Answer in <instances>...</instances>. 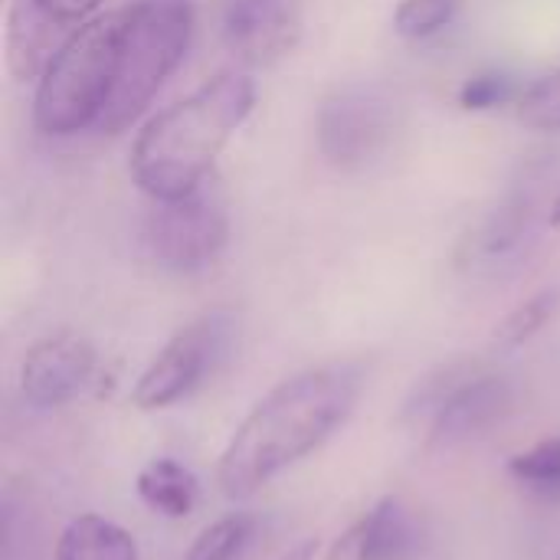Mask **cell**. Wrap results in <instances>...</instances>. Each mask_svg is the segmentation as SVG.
<instances>
[{
    "label": "cell",
    "mask_w": 560,
    "mask_h": 560,
    "mask_svg": "<svg viewBox=\"0 0 560 560\" xmlns=\"http://www.w3.org/2000/svg\"><path fill=\"white\" fill-rule=\"evenodd\" d=\"M361 384L358 364H322L272 387L223 446L217 463L220 492L233 502L249 499L315 453L351 417Z\"/></svg>",
    "instance_id": "obj_1"
},
{
    "label": "cell",
    "mask_w": 560,
    "mask_h": 560,
    "mask_svg": "<svg viewBox=\"0 0 560 560\" xmlns=\"http://www.w3.org/2000/svg\"><path fill=\"white\" fill-rule=\"evenodd\" d=\"M256 105V82L220 72L180 102L151 115L131 144V180L151 200H177L207 184L220 151Z\"/></svg>",
    "instance_id": "obj_2"
},
{
    "label": "cell",
    "mask_w": 560,
    "mask_h": 560,
    "mask_svg": "<svg viewBox=\"0 0 560 560\" xmlns=\"http://www.w3.org/2000/svg\"><path fill=\"white\" fill-rule=\"evenodd\" d=\"M125 10L89 20L43 69L33 95V125L49 138L98 128L115 85Z\"/></svg>",
    "instance_id": "obj_3"
},
{
    "label": "cell",
    "mask_w": 560,
    "mask_h": 560,
    "mask_svg": "<svg viewBox=\"0 0 560 560\" xmlns=\"http://www.w3.org/2000/svg\"><path fill=\"white\" fill-rule=\"evenodd\" d=\"M121 23L112 98L95 131L118 135L135 125L158 89L184 62L194 36V0H131Z\"/></svg>",
    "instance_id": "obj_4"
},
{
    "label": "cell",
    "mask_w": 560,
    "mask_h": 560,
    "mask_svg": "<svg viewBox=\"0 0 560 560\" xmlns=\"http://www.w3.org/2000/svg\"><path fill=\"white\" fill-rule=\"evenodd\" d=\"M141 240L164 269L200 272L220 259L230 243V213L217 187L200 184L177 200H154L144 217Z\"/></svg>",
    "instance_id": "obj_5"
},
{
    "label": "cell",
    "mask_w": 560,
    "mask_h": 560,
    "mask_svg": "<svg viewBox=\"0 0 560 560\" xmlns=\"http://www.w3.org/2000/svg\"><path fill=\"white\" fill-rule=\"evenodd\" d=\"M400 128L397 98L374 82L335 89L318 108V148L328 164L361 171L374 164Z\"/></svg>",
    "instance_id": "obj_6"
},
{
    "label": "cell",
    "mask_w": 560,
    "mask_h": 560,
    "mask_svg": "<svg viewBox=\"0 0 560 560\" xmlns=\"http://www.w3.org/2000/svg\"><path fill=\"white\" fill-rule=\"evenodd\" d=\"M233 341V318L226 312H210L180 328L158 358L141 371L131 390V404L138 410H164L187 394H194L207 374L226 358Z\"/></svg>",
    "instance_id": "obj_7"
},
{
    "label": "cell",
    "mask_w": 560,
    "mask_h": 560,
    "mask_svg": "<svg viewBox=\"0 0 560 560\" xmlns=\"http://www.w3.org/2000/svg\"><path fill=\"white\" fill-rule=\"evenodd\" d=\"M105 0H10L3 23V59L16 82L39 79L52 56L98 16Z\"/></svg>",
    "instance_id": "obj_8"
},
{
    "label": "cell",
    "mask_w": 560,
    "mask_h": 560,
    "mask_svg": "<svg viewBox=\"0 0 560 560\" xmlns=\"http://www.w3.org/2000/svg\"><path fill=\"white\" fill-rule=\"evenodd\" d=\"M220 33L240 62L269 66L299 46L302 13L295 0H230Z\"/></svg>",
    "instance_id": "obj_9"
},
{
    "label": "cell",
    "mask_w": 560,
    "mask_h": 560,
    "mask_svg": "<svg viewBox=\"0 0 560 560\" xmlns=\"http://www.w3.org/2000/svg\"><path fill=\"white\" fill-rule=\"evenodd\" d=\"M95 374V348L72 331L36 341L20 364V390L33 407H62L75 400Z\"/></svg>",
    "instance_id": "obj_10"
},
{
    "label": "cell",
    "mask_w": 560,
    "mask_h": 560,
    "mask_svg": "<svg viewBox=\"0 0 560 560\" xmlns=\"http://www.w3.org/2000/svg\"><path fill=\"white\" fill-rule=\"evenodd\" d=\"M512 400H515V390L505 377L466 374L450 390V397L433 410L427 446L430 450H453V446L476 440L479 433L495 427L512 410Z\"/></svg>",
    "instance_id": "obj_11"
},
{
    "label": "cell",
    "mask_w": 560,
    "mask_h": 560,
    "mask_svg": "<svg viewBox=\"0 0 560 560\" xmlns=\"http://www.w3.org/2000/svg\"><path fill=\"white\" fill-rule=\"evenodd\" d=\"M420 548V532L400 499H381L364 518L341 532L325 560H410Z\"/></svg>",
    "instance_id": "obj_12"
},
{
    "label": "cell",
    "mask_w": 560,
    "mask_h": 560,
    "mask_svg": "<svg viewBox=\"0 0 560 560\" xmlns=\"http://www.w3.org/2000/svg\"><path fill=\"white\" fill-rule=\"evenodd\" d=\"M56 560H138V545L131 532L102 518V515H79L72 518L59 541Z\"/></svg>",
    "instance_id": "obj_13"
},
{
    "label": "cell",
    "mask_w": 560,
    "mask_h": 560,
    "mask_svg": "<svg viewBox=\"0 0 560 560\" xmlns=\"http://www.w3.org/2000/svg\"><path fill=\"white\" fill-rule=\"evenodd\" d=\"M135 489H138V499L164 518H187L197 505V476L167 456L151 459L138 472Z\"/></svg>",
    "instance_id": "obj_14"
},
{
    "label": "cell",
    "mask_w": 560,
    "mask_h": 560,
    "mask_svg": "<svg viewBox=\"0 0 560 560\" xmlns=\"http://www.w3.org/2000/svg\"><path fill=\"white\" fill-rule=\"evenodd\" d=\"M532 200L528 197H515L509 200L502 210H495L489 217V223L469 240V259L476 262H502V259H512L525 236H528V226H532Z\"/></svg>",
    "instance_id": "obj_15"
},
{
    "label": "cell",
    "mask_w": 560,
    "mask_h": 560,
    "mask_svg": "<svg viewBox=\"0 0 560 560\" xmlns=\"http://www.w3.org/2000/svg\"><path fill=\"white\" fill-rule=\"evenodd\" d=\"M560 312V285H548L541 292H535L532 299H525L522 305H515L492 331L495 345L502 351L522 348L528 345L541 328H548V322H555V315Z\"/></svg>",
    "instance_id": "obj_16"
},
{
    "label": "cell",
    "mask_w": 560,
    "mask_h": 560,
    "mask_svg": "<svg viewBox=\"0 0 560 560\" xmlns=\"http://www.w3.org/2000/svg\"><path fill=\"white\" fill-rule=\"evenodd\" d=\"M509 476L515 482H522L525 489L545 495V499H558L560 495V436L541 440L532 450L518 453L509 459Z\"/></svg>",
    "instance_id": "obj_17"
},
{
    "label": "cell",
    "mask_w": 560,
    "mask_h": 560,
    "mask_svg": "<svg viewBox=\"0 0 560 560\" xmlns=\"http://www.w3.org/2000/svg\"><path fill=\"white\" fill-rule=\"evenodd\" d=\"M253 535V518L246 512H233L213 525H207L197 541L190 545L187 560H236L240 551L246 548Z\"/></svg>",
    "instance_id": "obj_18"
},
{
    "label": "cell",
    "mask_w": 560,
    "mask_h": 560,
    "mask_svg": "<svg viewBox=\"0 0 560 560\" xmlns=\"http://www.w3.org/2000/svg\"><path fill=\"white\" fill-rule=\"evenodd\" d=\"M459 16V0H400L394 10V30L404 39H427L446 30Z\"/></svg>",
    "instance_id": "obj_19"
},
{
    "label": "cell",
    "mask_w": 560,
    "mask_h": 560,
    "mask_svg": "<svg viewBox=\"0 0 560 560\" xmlns=\"http://www.w3.org/2000/svg\"><path fill=\"white\" fill-rule=\"evenodd\" d=\"M518 121L532 131H560V69L532 82L515 102Z\"/></svg>",
    "instance_id": "obj_20"
},
{
    "label": "cell",
    "mask_w": 560,
    "mask_h": 560,
    "mask_svg": "<svg viewBox=\"0 0 560 560\" xmlns=\"http://www.w3.org/2000/svg\"><path fill=\"white\" fill-rule=\"evenodd\" d=\"M512 98H515V79H509L505 72H479L466 79L459 89V105L466 112H492Z\"/></svg>",
    "instance_id": "obj_21"
},
{
    "label": "cell",
    "mask_w": 560,
    "mask_h": 560,
    "mask_svg": "<svg viewBox=\"0 0 560 560\" xmlns=\"http://www.w3.org/2000/svg\"><path fill=\"white\" fill-rule=\"evenodd\" d=\"M315 551H318V545H315V541H305V545L292 548L282 560H315Z\"/></svg>",
    "instance_id": "obj_22"
},
{
    "label": "cell",
    "mask_w": 560,
    "mask_h": 560,
    "mask_svg": "<svg viewBox=\"0 0 560 560\" xmlns=\"http://www.w3.org/2000/svg\"><path fill=\"white\" fill-rule=\"evenodd\" d=\"M548 223L551 226H560V194L555 197V203H551V213H548Z\"/></svg>",
    "instance_id": "obj_23"
}]
</instances>
